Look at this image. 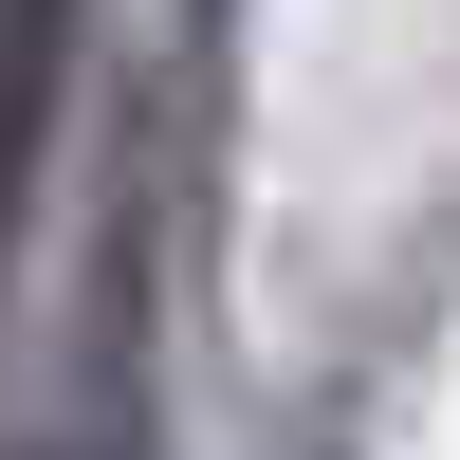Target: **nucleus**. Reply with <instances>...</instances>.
<instances>
[{"mask_svg": "<svg viewBox=\"0 0 460 460\" xmlns=\"http://www.w3.org/2000/svg\"><path fill=\"white\" fill-rule=\"evenodd\" d=\"M74 19H93V0H0V258H19L37 147H56V93H74Z\"/></svg>", "mask_w": 460, "mask_h": 460, "instance_id": "nucleus-1", "label": "nucleus"}]
</instances>
